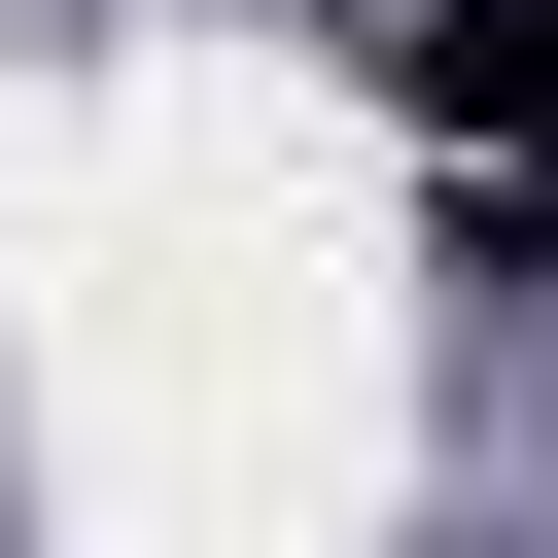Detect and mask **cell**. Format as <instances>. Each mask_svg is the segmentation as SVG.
Wrapping results in <instances>:
<instances>
[{"instance_id":"1","label":"cell","mask_w":558,"mask_h":558,"mask_svg":"<svg viewBox=\"0 0 558 558\" xmlns=\"http://www.w3.org/2000/svg\"><path fill=\"white\" fill-rule=\"evenodd\" d=\"M384 70H418V140L488 174L453 279H558V0H384Z\"/></svg>"}]
</instances>
